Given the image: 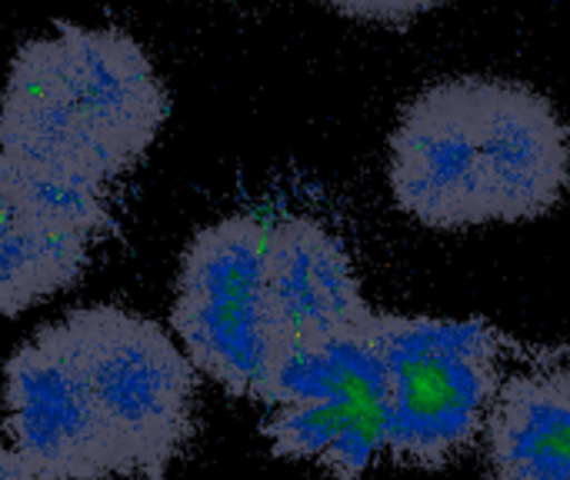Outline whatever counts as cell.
I'll return each instance as SVG.
<instances>
[{"label": "cell", "instance_id": "7c38bea8", "mask_svg": "<svg viewBox=\"0 0 570 480\" xmlns=\"http://www.w3.org/2000/svg\"><path fill=\"white\" fill-rule=\"evenodd\" d=\"M337 13L364 23H387V27H404L428 10H434L444 0H327Z\"/></svg>", "mask_w": 570, "mask_h": 480}, {"label": "cell", "instance_id": "3957f363", "mask_svg": "<svg viewBox=\"0 0 570 480\" xmlns=\"http://www.w3.org/2000/svg\"><path fill=\"white\" fill-rule=\"evenodd\" d=\"M387 371V458L441 471L484 434L504 381L508 337L484 317L374 311Z\"/></svg>", "mask_w": 570, "mask_h": 480}, {"label": "cell", "instance_id": "ba28073f", "mask_svg": "<svg viewBox=\"0 0 570 480\" xmlns=\"http://www.w3.org/2000/svg\"><path fill=\"white\" fill-rule=\"evenodd\" d=\"M264 287L274 357L354 327L374 311L361 294L351 254L314 217H284L267 227Z\"/></svg>", "mask_w": 570, "mask_h": 480}, {"label": "cell", "instance_id": "7a4b0ae2", "mask_svg": "<svg viewBox=\"0 0 570 480\" xmlns=\"http://www.w3.org/2000/svg\"><path fill=\"white\" fill-rule=\"evenodd\" d=\"M167 120V90L117 27L60 23L27 40L0 94V147L100 184L134 170Z\"/></svg>", "mask_w": 570, "mask_h": 480}, {"label": "cell", "instance_id": "8fae6325", "mask_svg": "<svg viewBox=\"0 0 570 480\" xmlns=\"http://www.w3.org/2000/svg\"><path fill=\"white\" fill-rule=\"evenodd\" d=\"M0 187L37 217L73 231L90 244L110 234V187L70 167L0 147Z\"/></svg>", "mask_w": 570, "mask_h": 480}, {"label": "cell", "instance_id": "6da1fadb", "mask_svg": "<svg viewBox=\"0 0 570 480\" xmlns=\"http://www.w3.org/2000/svg\"><path fill=\"white\" fill-rule=\"evenodd\" d=\"M568 187V127L544 94L518 80H438L391 134V194L431 231L538 221Z\"/></svg>", "mask_w": 570, "mask_h": 480}, {"label": "cell", "instance_id": "9c48e42d", "mask_svg": "<svg viewBox=\"0 0 570 480\" xmlns=\"http://www.w3.org/2000/svg\"><path fill=\"white\" fill-rule=\"evenodd\" d=\"M481 441L491 480H570V357L508 374Z\"/></svg>", "mask_w": 570, "mask_h": 480}, {"label": "cell", "instance_id": "8992f818", "mask_svg": "<svg viewBox=\"0 0 570 480\" xmlns=\"http://www.w3.org/2000/svg\"><path fill=\"white\" fill-rule=\"evenodd\" d=\"M267 224L230 214L187 244L177 271L170 324L184 354L230 398L264 401L274 337L264 287Z\"/></svg>", "mask_w": 570, "mask_h": 480}, {"label": "cell", "instance_id": "4fadbf2b", "mask_svg": "<svg viewBox=\"0 0 570 480\" xmlns=\"http://www.w3.org/2000/svg\"><path fill=\"white\" fill-rule=\"evenodd\" d=\"M0 480H40L20 458L10 444L0 441Z\"/></svg>", "mask_w": 570, "mask_h": 480}, {"label": "cell", "instance_id": "52a82bcc", "mask_svg": "<svg viewBox=\"0 0 570 480\" xmlns=\"http://www.w3.org/2000/svg\"><path fill=\"white\" fill-rule=\"evenodd\" d=\"M0 414L10 448L40 480H134L57 324L7 357Z\"/></svg>", "mask_w": 570, "mask_h": 480}, {"label": "cell", "instance_id": "277c9868", "mask_svg": "<svg viewBox=\"0 0 570 480\" xmlns=\"http://www.w3.org/2000/svg\"><path fill=\"white\" fill-rule=\"evenodd\" d=\"M261 424L274 458L311 461L334 480H361L387 454V371L374 311L337 334L274 357Z\"/></svg>", "mask_w": 570, "mask_h": 480}, {"label": "cell", "instance_id": "5b68a950", "mask_svg": "<svg viewBox=\"0 0 570 480\" xmlns=\"http://www.w3.org/2000/svg\"><path fill=\"white\" fill-rule=\"evenodd\" d=\"M57 331L134 480H167L194 434L197 368L184 347L157 321L117 304L77 307Z\"/></svg>", "mask_w": 570, "mask_h": 480}, {"label": "cell", "instance_id": "30bf717a", "mask_svg": "<svg viewBox=\"0 0 570 480\" xmlns=\"http://www.w3.org/2000/svg\"><path fill=\"white\" fill-rule=\"evenodd\" d=\"M87 257V237L37 217L0 187V317H17L73 287Z\"/></svg>", "mask_w": 570, "mask_h": 480}]
</instances>
